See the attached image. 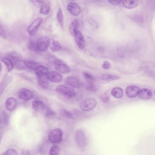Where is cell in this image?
Here are the masks:
<instances>
[{
  "label": "cell",
  "instance_id": "obj_14",
  "mask_svg": "<svg viewBox=\"0 0 155 155\" xmlns=\"http://www.w3.org/2000/svg\"><path fill=\"white\" fill-rule=\"evenodd\" d=\"M65 83L67 85L73 88H79L81 86L80 80L75 76H70L67 77L65 80Z\"/></svg>",
  "mask_w": 155,
  "mask_h": 155
},
{
  "label": "cell",
  "instance_id": "obj_16",
  "mask_svg": "<svg viewBox=\"0 0 155 155\" xmlns=\"http://www.w3.org/2000/svg\"><path fill=\"white\" fill-rule=\"evenodd\" d=\"M5 107L9 112L14 110L17 106V101L15 97H10L6 99L5 103Z\"/></svg>",
  "mask_w": 155,
  "mask_h": 155
},
{
  "label": "cell",
  "instance_id": "obj_12",
  "mask_svg": "<svg viewBox=\"0 0 155 155\" xmlns=\"http://www.w3.org/2000/svg\"><path fill=\"white\" fill-rule=\"evenodd\" d=\"M67 9L68 12L72 15L76 16V17L80 15V13H81V7L76 3H69L67 6Z\"/></svg>",
  "mask_w": 155,
  "mask_h": 155
},
{
  "label": "cell",
  "instance_id": "obj_11",
  "mask_svg": "<svg viewBox=\"0 0 155 155\" xmlns=\"http://www.w3.org/2000/svg\"><path fill=\"white\" fill-rule=\"evenodd\" d=\"M10 59L13 63L14 65L15 68L18 69H24L26 68L25 63V61H22V59L17 57L15 54H11L9 56Z\"/></svg>",
  "mask_w": 155,
  "mask_h": 155
},
{
  "label": "cell",
  "instance_id": "obj_41",
  "mask_svg": "<svg viewBox=\"0 0 155 155\" xmlns=\"http://www.w3.org/2000/svg\"><path fill=\"white\" fill-rule=\"evenodd\" d=\"M55 115V113L50 109V108H47L45 111V116L47 117H50L53 116Z\"/></svg>",
  "mask_w": 155,
  "mask_h": 155
},
{
  "label": "cell",
  "instance_id": "obj_7",
  "mask_svg": "<svg viewBox=\"0 0 155 155\" xmlns=\"http://www.w3.org/2000/svg\"><path fill=\"white\" fill-rule=\"evenodd\" d=\"M128 51L123 47L116 48L112 52V56L116 60H122L128 55Z\"/></svg>",
  "mask_w": 155,
  "mask_h": 155
},
{
  "label": "cell",
  "instance_id": "obj_28",
  "mask_svg": "<svg viewBox=\"0 0 155 155\" xmlns=\"http://www.w3.org/2000/svg\"><path fill=\"white\" fill-rule=\"evenodd\" d=\"M25 63L26 68L31 69V70H34V71H35V69L38 66L41 65V64L39 63L35 62L32 61H27V60L25 61Z\"/></svg>",
  "mask_w": 155,
  "mask_h": 155
},
{
  "label": "cell",
  "instance_id": "obj_8",
  "mask_svg": "<svg viewBox=\"0 0 155 155\" xmlns=\"http://www.w3.org/2000/svg\"><path fill=\"white\" fill-rule=\"evenodd\" d=\"M75 139L77 145L81 148L86 146L87 141L85 134L82 130H78L76 133Z\"/></svg>",
  "mask_w": 155,
  "mask_h": 155
},
{
  "label": "cell",
  "instance_id": "obj_29",
  "mask_svg": "<svg viewBox=\"0 0 155 155\" xmlns=\"http://www.w3.org/2000/svg\"><path fill=\"white\" fill-rule=\"evenodd\" d=\"M1 126H5L8 124L9 122V117L6 112L3 111L1 114Z\"/></svg>",
  "mask_w": 155,
  "mask_h": 155
},
{
  "label": "cell",
  "instance_id": "obj_40",
  "mask_svg": "<svg viewBox=\"0 0 155 155\" xmlns=\"http://www.w3.org/2000/svg\"><path fill=\"white\" fill-rule=\"evenodd\" d=\"M29 47L30 49H32V50H37L36 41L35 42L33 41H30L29 42Z\"/></svg>",
  "mask_w": 155,
  "mask_h": 155
},
{
  "label": "cell",
  "instance_id": "obj_26",
  "mask_svg": "<svg viewBox=\"0 0 155 155\" xmlns=\"http://www.w3.org/2000/svg\"><path fill=\"white\" fill-rule=\"evenodd\" d=\"M56 19H57L58 23L61 27V29H63L64 28V19L62 11L61 8H59L56 14Z\"/></svg>",
  "mask_w": 155,
  "mask_h": 155
},
{
  "label": "cell",
  "instance_id": "obj_10",
  "mask_svg": "<svg viewBox=\"0 0 155 155\" xmlns=\"http://www.w3.org/2000/svg\"><path fill=\"white\" fill-rule=\"evenodd\" d=\"M140 90L141 89L140 87L132 85L126 87V94L129 98H134L139 95Z\"/></svg>",
  "mask_w": 155,
  "mask_h": 155
},
{
  "label": "cell",
  "instance_id": "obj_33",
  "mask_svg": "<svg viewBox=\"0 0 155 155\" xmlns=\"http://www.w3.org/2000/svg\"><path fill=\"white\" fill-rule=\"evenodd\" d=\"M59 114L62 117L66 118H71L72 117V114L67 110L64 109H61L59 111Z\"/></svg>",
  "mask_w": 155,
  "mask_h": 155
},
{
  "label": "cell",
  "instance_id": "obj_22",
  "mask_svg": "<svg viewBox=\"0 0 155 155\" xmlns=\"http://www.w3.org/2000/svg\"><path fill=\"white\" fill-rule=\"evenodd\" d=\"M98 78L101 81L110 82V81H113V80H117L120 78V77L111 75V74H103L99 75L98 77Z\"/></svg>",
  "mask_w": 155,
  "mask_h": 155
},
{
  "label": "cell",
  "instance_id": "obj_13",
  "mask_svg": "<svg viewBox=\"0 0 155 155\" xmlns=\"http://www.w3.org/2000/svg\"><path fill=\"white\" fill-rule=\"evenodd\" d=\"M75 37L76 43L78 48L80 50H83L84 48L85 45L84 38L81 31H76L74 35Z\"/></svg>",
  "mask_w": 155,
  "mask_h": 155
},
{
  "label": "cell",
  "instance_id": "obj_4",
  "mask_svg": "<svg viewBox=\"0 0 155 155\" xmlns=\"http://www.w3.org/2000/svg\"><path fill=\"white\" fill-rule=\"evenodd\" d=\"M56 92L67 97H74L76 95L75 91L72 88L63 85H59L56 87Z\"/></svg>",
  "mask_w": 155,
  "mask_h": 155
},
{
  "label": "cell",
  "instance_id": "obj_6",
  "mask_svg": "<svg viewBox=\"0 0 155 155\" xmlns=\"http://www.w3.org/2000/svg\"><path fill=\"white\" fill-rule=\"evenodd\" d=\"M55 69L58 72L63 74H67L71 71L70 68L64 63L59 60L54 61Z\"/></svg>",
  "mask_w": 155,
  "mask_h": 155
},
{
  "label": "cell",
  "instance_id": "obj_2",
  "mask_svg": "<svg viewBox=\"0 0 155 155\" xmlns=\"http://www.w3.org/2000/svg\"><path fill=\"white\" fill-rule=\"evenodd\" d=\"M63 133L62 130L58 128L53 129L49 133L48 140L52 143H58L62 141Z\"/></svg>",
  "mask_w": 155,
  "mask_h": 155
},
{
  "label": "cell",
  "instance_id": "obj_34",
  "mask_svg": "<svg viewBox=\"0 0 155 155\" xmlns=\"http://www.w3.org/2000/svg\"><path fill=\"white\" fill-rule=\"evenodd\" d=\"M86 88L88 90L93 92H96L99 89L98 84L96 83H93V84H88L87 83L86 85Z\"/></svg>",
  "mask_w": 155,
  "mask_h": 155
},
{
  "label": "cell",
  "instance_id": "obj_15",
  "mask_svg": "<svg viewBox=\"0 0 155 155\" xmlns=\"http://www.w3.org/2000/svg\"><path fill=\"white\" fill-rule=\"evenodd\" d=\"M47 77L49 81L53 83H60L62 80V76L59 72L56 71H51L48 73Z\"/></svg>",
  "mask_w": 155,
  "mask_h": 155
},
{
  "label": "cell",
  "instance_id": "obj_20",
  "mask_svg": "<svg viewBox=\"0 0 155 155\" xmlns=\"http://www.w3.org/2000/svg\"><path fill=\"white\" fill-rule=\"evenodd\" d=\"M49 47L53 52H56L62 50V47L59 42L52 39H50Z\"/></svg>",
  "mask_w": 155,
  "mask_h": 155
},
{
  "label": "cell",
  "instance_id": "obj_25",
  "mask_svg": "<svg viewBox=\"0 0 155 155\" xmlns=\"http://www.w3.org/2000/svg\"><path fill=\"white\" fill-rule=\"evenodd\" d=\"M111 94L116 98H121L123 97V92L121 87H116L113 88L111 91Z\"/></svg>",
  "mask_w": 155,
  "mask_h": 155
},
{
  "label": "cell",
  "instance_id": "obj_39",
  "mask_svg": "<svg viewBox=\"0 0 155 155\" xmlns=\"http://www.w3.org/2000/svg\"><path fill=\"white\" fill-rule=\"evenodd\" d=\"M2 155H18V153L15 149H10L5 151Z\"/></svg>",
  "mask_w": 155,
  "mask_h": 155
},
{
  "label": "cell",
  "instance_id": "obj_42",
  "mask_svg": "<svg viewBox=\"0 0 155 155\" xmlns=\"http://www.w3.org/2000/svg\"><path fill=\"white\" fill-rule=\"evenodd\" d=\"M109 3L113 5H118L121 3L123 0H108Z\"/></svg>",
  "mask_w": 155,
  "mask_h": 155
},
{
  "label": "cell",
  "instance_id": "obj_21",
  "mask_svg": "<svg viewBox=\"0 0 155 155\" xmlns=\"http://www.w3.org/2000/svg\"><path fill=\"white\" fill-rule=\"evenodd\" d=\"M35 71L37 77L47 76V74L49 73L48 68L41 65L38 66Z\"/></svg>",
  "mask_w": 155,
  "mask_h": 155
},
{
  "label": "cell",
  "instance_id": "obj_36",
  "mask_svg": "<svg viewBox=\"0 0 155 155\" xmlns=\"http://www.w3.org/2000/svg\"><path fill=\"white\" fill-rule=\"evenodd\" d=\"M133 19L135 21L140 25H143L144 24V20L143 16L141 15H136L134 17Z\"/></svg>",
  "mask_w": 155,
  "mask_h": 155
},
{
  "label": "cell",
  "instance_id": "obj_31",
  "mask_svg": "<svg viewBox=\"0 0 155 155\" xmlns=\"http://www.w3.org/2000/svg\"><path fill=\"white\" fill-rule=\"evenodd\" d=\"M83 77L88 84H93V83H96L95 78L92 74H89V73L86 72H83Z\"/></svg>",
  "mask_w": 155,
  "mask_h": 155
},
{
  "label": "cell",
  "instance_id": "obj_3",
  "mask_svg": "<svg viewBox=\"0 0 155 155\" xmlns=\"http://www.w3.org/2000/svg\"><path fill=\"white\" fill-rule=\"evenodd\" d=\"M50 39L46 35H42L36 41L37 50L40 52H45L49 47Z\"/></svg>",
  "mask_w": 155,
  "mask_h": 155
},
{
  "label": "cell",
  "instance_id": "obj_18",
  "mask_svg": "<svg viewBox=\"0 0 155 155\" xmlns=\"http://www.w3.org/2000/svg\"><path fill=\"white\" fill-rule=\"evenodd\" d=\"M32 107L35 112H41L45 109V106L42 101L35 100L32 104Z\"/></svg>",
  "mask_w": 155,
  "mask_h": 155
},
{
  "label": "cell",
  "instance_id": "obj_32",
  "mask_svg": "<svg viewBox=\"0 0 155 155\" xmlns=\"http://www.w3.org/2000/svg\"><path fill=\"white\" fill-rule=\"evenodd\" d=\"M8 30L6 26L1 25L0 27V34L1 37L3 39H6L8 36Z\"/></svg>",
  "mask_w": 155,
  "mask_h": 155
},
{
  "label": "cell",
  "instance_id": "obj_17",
  "mask_svg": "<svg viewBox=\"0 0 155 155\" xmlns=\"http://www.w3.org/2000/svg\"><path fill=\"white\" fill-rule=\"evenodd\" d=\"M153 93L151 89L148 88H143L140 90L139 96L141 99L148 100L153 96Z\"/></svg>",
  "mask_w": 155,
  "mask_h": 155
},
{
  "label": "cell",
  "instance_id": "obj_23",
  "mask_svg": "<svg viewBox=\"0 0 155 155\" xmlns=\"http://www.w3.org/2000/svg\"><path fill=\"white\" fill-rule=\"evenodd\" d=\"M78 28H79V21L77 19H74L72 22L69 26V31L72 36H74L76 32L78 31Z\"/></svg>",
  "mask_w": 155,
  "mask_h": 155
},
{
  "label": "cell",
  "instance_id": "obj_35",
  "mask_svg": "<svg viewBox=\"0 0 155 155\" xmlns=\"http://www.w3.org/2000/svg\"><path fill=\"white\" fill-rule=\"evenodd\" d=\"M60 152V147L59 146L54 145L50 149V154L51 155H59Z\"/></svg>",
  "mask_w": 155,
  "mask_h": 155
},
{
  "label": "cell",
  "instance_id": "obj_24",
  "mask_svg": "<svg viewBox=\"0 0 155 155\" xmlns=\"http://www.w3.org/2000/svg\"><path fill=\"white\" fill-rule=\"evenodd\" d=\"M49 79L47 76L43 77H38V82L39 85L43 88H47L49 87Z\"/></svg>",
  "mask_w": 155,
  "mask_h": 155
},
{
  "label": "cell",
  "instance_id": "obj_44",
  "mask_svg": "<svg viewBox=\"0 0 155 155\" xmlns=\"http://www.w3.org/2000/svg\"><path fill=\"white\" fill-rule=\"evenodd\" d=\"M153 93L155 95V90H154V91Z\"/></svg>",
  "mask_w": 155,
  "mask_h": 155
},
{
  "label": "cell",
  "instance_id": "obj_19",
  "mask_svg": "<svg viewBox=\"0 0 155 155\" xmlns=\"http://www.w3.org/2000/svg\"><path fill=\"white\" fill-rule=\"evenodd\" d=\"M139 4V0H123V5L125 8L132 9L136 8Z\"/></svg>",
  "mask_w": 155,
  "mask_h": 155
},
{
  "label": "cell",
  "instance_id": "obj_27",
  "mask_svg": "<svg viewBox=\"0 0 155 155\" xmlns=\"http://www.w3.org/2000/svg\"><path fill=\"white\" fill-rule=\"evenodd\" d=\"M1 61L6 66L8 72H10L12 71L14 67V65L12 61L10 59L7 58H2L1 60Z\"/></svg>",
  "mask_w": 155,
  "mask_h": 155
},
{
  "label": "cell",
  "instance_id": "obj_9",
  "mask_svg": "<svg viewBox=\"0 0 155 155\" xmlns=\"http://www.w3.org/2000/svg\"><path fill=\"white\" fill-rule=\"evenodd\" d=\"M17 95L20 99L24 101H29L33 97V92L26 88H22L17 92Z\"/></svg>",
  "mask_w": 155,
  "mask_h": 155
},
{
  "label": "cell",
  "instance_id": "obj_37",
  "mask_svg": "<svg viewBox=\"0 0 155 155\" xmlns=\"http://www.w3.org/2000/svg\"><path fill=\"white\" fill-rule=\"evenodd\" d=\"M100 98L101 101L103 103H107L110 100V97L106 94H103L100 96Z\"/></svg>",
  "mask_w": 155,
  "mask_h": 155
},
{
  "label": "cell",
  "instance_id": "obj_43",
  "mask_svg": "<svg viewBox=\"0 0 155 155\" xmlns=\"http://www.w3.org/2000/svg\"><path fill=\"white\" fill-rule=\"evenodd\" d=\"M111 67V64L109 62L106 61L103 64V68L105 69H109Z\"/></svg>",
  "mask_w": 155,
  "mask_h": 155
},
{
  "label": "cell",
  "instance_id": "obj_38",
  "mask_svg": "<svg viewBox=\"0 0 155 155\" xmlns=\"http://www.w3.org/2000/svg\"><path fill=\"white\" fill-rule=\"evenodd\" d=\"M33 4L36 7L41 8L45 3V0H32Z\"/></svg>",
  "mask_w": 155,
  "mask_h": 155
},
{
  "label": "cell",
  "instance_id": "obj_5",
  "mask_svg": "<svg viewBox=\"0 0 155 155\" xmlns=\"http://www.w3.org/2000/svg\"><path fill=\"white\" fill-rule=\"evenodd\" d=\"M42 22L43 20L42 18H37L34 20L27 28L28 34L31 36L35 35L38 32L39 27Z\"/></svg>",
  "mask_w": 155,
  "mask_h": 155
},
{
  "label": "cell",
  "instance_id": "obj_30",
  "mask_svg": "<svg viewBox=\"0 0 155 155\" xmlns=\"http://www.w3.org/2000/svg\"><path fill=\"white\" fill-rule=\"evenodd\" d=\"M51 6L49 3H45L40 8V13L44 15H47L49 13Z\"/></svg>",
  "mask_w": 155,
  "mask_h": 155
},
{
  "label": "cell",
  "instance_id": "obj_1",
  "mask_svg": "<svg viewBox=\"0 0 155 155\" xmlns=\"http://www.w3.org/2000/svg\"><path fill=\"white\" fill-rule=\"evenodd\" d=\"M97 104V102L95 98L90 97L82 101L79 104V107L83 111L89 112L94 109Z\"/></svg>",
  "mask_w": 155,
  "mask_h": 155
}]
</instances>
